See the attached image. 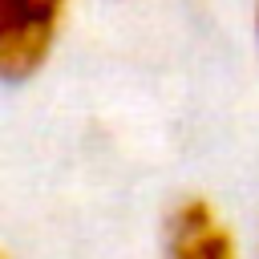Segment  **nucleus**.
Listing matches in <instances>:
<instances>
[{
	"label": "nucleus",
	"instance_id": "3",
	"mask_svg": "<svg viewBox=\"0 0 259 259\" xmlns=\"http://www.w3.org/2000/svg\"><path fill=\"white\" fill-rule=\"evenodd\" d=\"M255 24H259V0H255Z\"/></svg>",
	"mask_w": 259,
	"mask_h": 259
},
{
	"label": "nucleus",
	"instance_id": "2",
	"mask_svg": "<svg viewBox=\"0 0 259 259\" xmlns=\"http://www.w3.org/2000/svg\"><path fill=\"white\" fill-rule=\"evenodd\" d=\"M166 255L170 259H239V247L206 198H182L166 219Z\"/></svg>",
	"mask_w": 259,
	"mask_h": 259
},
{
	"label": "nucleus",
	"instance_id": "1",
	"mask_svg": "<svg viewBox=\"0 0 259 259\" xmlns=\"http://www.w3.org/2000/svg\"><path fill=\"white\" fill-rule=\"evenodd\" d=\"M69 0H0V73L8 81L32 77L65 24Z\"/></svg>",
	"mask_w": 259,
	"mask_h": 259
}]
</instances>
